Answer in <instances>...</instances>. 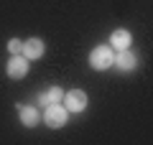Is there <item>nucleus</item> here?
Here are the masks:
<instances>
[{
  "label": "nucleus",
  "instance_id": "obj_1",
  "mask_svg": "<svg viewBox=\"0 0 153 145\" xmlns=\"http://www.w3.org/2000/svg\"><path fill=\"white\" fill-rule=\"evenodd\" d=\"M112 61H115V54H112V48H107V46H97L92 54H89V64H92V69H97V71L110 69Z\"/></svg>",
  "mask_w": 153,
  "mask_h": 145
},
{
  "label": "nucleus",
  "instance_id": "obj_2",
  "mask_svg": "<svg viewBox=\"0 0 153 145\" xmlns=\"http://www.w3.org/2000/svg\"><path fill=\"white\" fill-rule=\"evenodd\" d=\"M46 125L49 127H61L66 125V107H61L59 102L46 107Z\"/></svg>",
  "mask_w": 153,
  "mask_h": 145
},
{
  "label": "nucleus",
  "instance_id": "obj_3",
  "mask_svg": "<svg viewBox=\"0 0 153 145\" xmlns=\"http://www.w3.org/2000/svg\"><path fill=\"white\" fill-rule=\"evenodd\" d=\"M87 107V94L82 89H71L66 94V112H82Z\"/></svg>",
  "mask_w": 153,
  "mask_h": 145
},
{
  "label": "nucleus",
  "instance_id": "obj_4",
  "mask_svg": "<svg viewBox=\"0 0 153 145\" xmlns=\"http://www.w3.org/2000/svg\"><path fill=\"white\" fill-rule=\"evenodd\" d=\"M26 74H28V59L16 54L10 59V64H8V76H10V79H23Z\"/></svg>",
  "mask_w": 153,
  "mask_h": 145
},
{
  "label": "nucleus",
  "instance_id": "obj_5",
  "mask_svg": "<svg viewBox=\"0 0 153 145\" xmlns=\"http://www.w3.org/2000/svg\"><path fill=\"white\" fill-rule=\"evenodd\" d=\"M112 64H117L123 71H133V69H135V56H133L128 48H123V51L115 54V61H112Z\"/></svg>",
  "mask_w": 153,
  "mask_h": 145
},
{
  "label": "nucleus",
  "instance_id": "obj_6",
  "mask_svg": "<svg viewBox=\"0 0 153 145\" xmlns=\"http://www.w3.org/2000/svg\"><path fill=\"white\" fill-rule=\"evenodd\" d=\"M23 51H26V59H41L44 56V41L41 38H31V41L23 43Z\"/></svg>",
  "mask_w": 153,
  "mask_h": 145
},
{
  "label": "nucleus",
  "instance_id": "obj_7",
  "mask_svg": "<svg viewBox=\"0 0 153 145\" xmlns=\"http://www.w3.org/2000/svg\"><path fill=\"white\" fill-rule=\"evenodd\" d=\"M130 33L128 31H115L112 33V38H110V43H112V48H117V51H123V48H128L130 46Z\"/></svg>",
  "mask_w": 153,
  "mask_h": 145
},
{
  "label": "nucleus",
  "instance_id": "obj_8",
  "mask_svg": "<svg viewBox=\"0 0 153 145\" xmlns=\"http://www.w3.org/2000/svg\"><path fill=\"white\" fill-rule=\"evenodd\" d=\"M18 117H21V122L28 125V127H33V125L38 122V112L33 107H23V104L18 107Z\"/></svg>",
  "mask_w": 153,
  "mask_h": 145
},
{
  "label": "nucleus",
  "instance_id": "obj_9",
  "mask_svg": "<svg viewBox=\"0 0 153 145\" xmlns=\"http://www.w3.org/2000/svg\"><path fill=\"white\" fill-rule=\"evenodd\" d=\"M38 99H41V104H56V102L64 99V92H61L59 87H54V89H49V94H41Z\"/></svg>",
  "mask_w": 153,
  "mask_h": 145
},
{
  "label": "nucleus",
  "instance_id": "obj_10",
  "mask_svg": "<svg viewBox=\"0 0 153 145\" xmlns=\"http://www.w3.org/2000/svg\"><path fill=\"white\" fill-rule=\"evenodd\" d=\"M8 51H10L13 56H16V54H21V51H23V41H18V38H13V41L8 43Z\"/></svg>",
  "mask_w": 153,
  "mask_h": 145
}]
</instances>
